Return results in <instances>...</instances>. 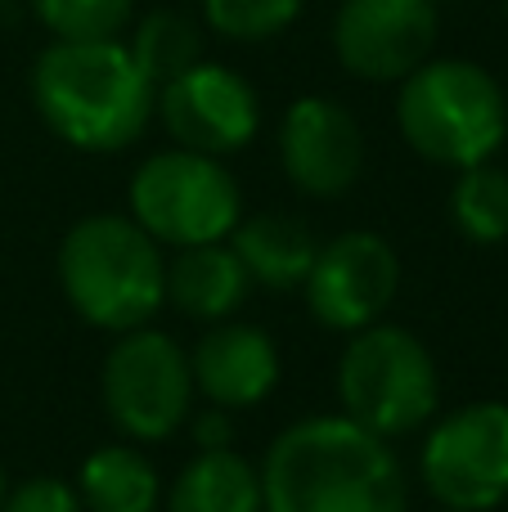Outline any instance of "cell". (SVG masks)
<instances>
[{
	"label": "cell",
	"instance_id": "1",
	"mask_svg": "<svg viewBox=\"0 0 508 512\" xmlns=\"http://www.w3.org/2000/svg\"><path fill=\"white\" fill-rule=\"evenodd\" d=\"M266 512H405L410 486L396 450L342 414L302 418L261 459Z\"/></svg>",
	"mask_w": 508,
	"mask_h": 512
},
{
	"label": "cell",
	"instance_id": "2",
	"mask_svg": "<svg viewBox=\"0 0 508 512\" xmlns=\"http://www.w3.org/2000/svg\"><path fill=\"white\" fill-rule=\"evenodd\" d=\"M32 104L63 144L81 153H117L140 140L158 90L117 41H54L32 63Z\"/></svg>",
	"mask_w": 508,
	"mask_h": 512
},
{
	"label": "cell",
	"instance_id": "3",
	"mask_svg": "<svg viewBox=\"0 0 508 512\" xmlns=\"http://www.w3.org/2000/svg\"><path fill=\"white\" fill-rule=\"evenodd\" d=\"M59 288L68 306L104 333L144 328L167 301V261L158 239L131 216L99 212L77 221L59 243Z\"/></svg>",
	"mask_w": 508,
	"mask_h": 512
},
{
	"label": "cell",
	"instance_id": "4",
	"mask_svg": "<svg viewBox=\"0 0 508 512\" xmlns=\"http://www.w3.org/2000/svg\"><path fill=\"white\" fill-rule=\"evenodd\" d=\"M401 135L437 167H477L508 135L500 81L468 59H428L401 81Z\"/></svg>",
	"mask_w": 508,
	"mask_h": 512
},
{
	"label": "cell",
	"instance_id": "5",
	"mask_svg": "<svg viewBox=\"0 0 508 512\" xmlns=\"http://www.w3.org/2000/svg\"><path fill=\"white\" fill-rule=\"evenodd\" d=\"M338 400L342 418L365 432L396 441L432 423L441 405V378L432 351L396 324H369L351 333L338 360Z\"/></svg>",
	"mask_w": 508,
	"mask_h": 512
},
{
	"label": "cell",
	"instance_id": "6",
	"mask_svg": "<svg viewBox=\"0 0 508 512\" xmlns=\"http://www.w3.org/2000/svg\"><path fill=\"white\" fill-rule=\"evenodd\" d=\"M243 198L221 158L189 149L153 153L131 176V221L171 248L221 243L243 221Z\"/></svg>",
	"mask_w": 508,
	"mask_h": 512
},
{
	"label": "cell",
	"instance_id": "7",
	"mask_svg": "<svg viewBox=\"0 0 508 512\" xmlns=\"http://www.w3.org/2000/svg\"><path fill=\"white\" fill-rule=\"evenodd\" d=\"M99 387L108 423L135 445L171 441L194 414V373L185 346L149 324L117 333L104 355Z\"/></svg>",
	"mask_w": 508,
	"mask_h": 512
},
{
	"label": "cell",
	"instance_id": "8",
	"mask_svg": "<svg viewBox=\"0 0 508 512\" xmlns=\"http://www.w3.org/2000/svg\"><path fill=\"white\" fill-rule=\"evenodd\" d=\"M428 495L450 512H491L508 499V405L477 400L437 418L419 450Z\"/></svg>",
	"mask_w": 508,
	"mask_h": 512
},
{
	"label": "cell",
	"instance_id": "9",
	"mask_svg": "<svg viewBox=\"0 0 508 512\" xmlns=\"http://www.w3.org/2000/svg\"><path fill=\"white\" fill-rule=\"evenodd\" d=\"M306 306L329 333H360L378 324L401 292V256L374 230H347L320 243L306 274Z\"/></svg>",
	"mask_w": 508,
	"mask_h": 512
},
{
	"label": "cell",
	"instance_id": "10",
	"mask_svg": "<svg viewBox=\"0 0 508 512\" xmlns=\"http://www.w3.org/2000/svg\"><path fill=\"white\" fill-rule=\"evenodd\" d=\"M153 108L162 113V126L176 140V149L207 153V158L239 153L261 122L257 90L221 63H194L189 72H180L158 90Z\"/></svg>",
	"mask_w": 508,
	"mask_h": 512
},
{
	"label": "cell",
	"instance_id": "11",
	"mask_svg": "<svg viewBox=\"0 0 508 512\" xmlns=\"http://www.w3.org/2000/svg\"><path fill=\"white\" fill-rule=\"evenodd\" d=\"M437 45L432 0H342L333 50L360 81H405Z\"/></svg>",
	"mask_w": 508,
	"mask_h": 512
},
{
	"label": "cell",
	"instance_id": "12",
	"mask_svg": "<svg viewBox=\"0 0 508 512\" xmlns=\"http://www.w3.org/2000/svg\"><path fill=\"white\" fill-rule=\"evenodd\" d=\"M279 162L306 198H342L365 171V131L338 99L306 95L284 113Z\"/></svg>",
	"mask_w": 508,
	"mask_h": 512
},
{
	"label": "cell",
	"instance_id": "13",
	"mask_svg": "<svg viewBox=\"0 0 508 512\" xmlns=\"http://www.w3.org/2000/svg\"><path fill=\"white\" fill-rule=\"evenodd\" d=\"M194 391L216 409H252L279 387V346L257 324H212L189 351Z\"/></svg>",
	"mask_w": 508,
	"mask_h": 512
},
{
	"label": "cell",
	"instance_id": "14",
	"mask_svg": "<svg viewBox=\"0 0 508 512\" xmlns=\"http://www.w3.org/2000/svg\"><path fill=\"white\" fill-rule=\"evenodd\" d=\"M248 288L252 279L239 252L225 243L180 248L176 261H167V301L198 324H225L248 301Z\"/></svg>",
	"mask_w": 508,
	"mask_h": 512
},
{
	"label": "cell",
	"instance_id": "15",
	"mask_svg": "<svg viewBox=\"0 0 508 512\" xmlns=\"http://www.w3.org/2000/svg\"><path fill=\"white\" fill-rule=\"evenodd\" d=\"M230 248L239 252L252 283H261V288H270V292H288V288H302L306 283L320 243H315L311 225L297 221V216L261 212V216H248V221L234 225Z\"/></svg>",
	"mask_w": 508,
	"mask_h": 512
},
{
	"label": "cell",
	"instance_id": "16",
	"mask_svg": "<svg viewBox=\"0 0 508 512\" xmlns=\"http://www.w3.org/2000/svg\"><path fill=\"white\" fill-rule=\"evenodd\" d=\"M167 512H266L261 472L239 450H198L171 481Z\"/></svg>",
	"mask_w": 508,
	"mask_h": 512
},
{
	"label": "cell",
	"instance_id": "17",
	"mask_svg": "<svg viewBox=\"0 0 508 512\" xmlns=\"http://www.w3.org/2000/svg\"><path fill=\"white\" fill-rule=\"evenodd\" d=\"M81 512H158L162 486L149 454L135 445H99L77 472Z\"/></svg>",
	"mask_w": 508,
	"mask_h": 512
},
{
	"label": "cell",
	"instance_id": "18",
	"mask_svg": "<svg viewBox=\"0 0 508 512\" xmlns=\"http://www.w3.org/2000/svg\"><path fill=\"white\" fill-rule=\"evenodd\" d=\"M126 50H131L135 68L144 72V81H149L153 90H162L167 81H176L180 72L203 63V36H198L194 18L158 9V14L135 23V36Z\"/></svg>",
	"mask_w": 508,
	"mask_h": 512
},
{
	"label": "cell",
	"instance_id": "19",
	"mask_svg": "<svg viewBox=\"0 0 508 512\" xmlns=\"http://www.w3.org/2000/svg\"><path fill=\"white\" fill-rule=\"evenodd\" d=\"M450 221L477 248H495L508 239V171L477 162L464 167L450 189Z\"/></svg>",
	"mask_w": 508,
	"mask_h": 512
},
{
	"label": "cell",
	"instance_id": "20",
	"mask_svg": "<svg viewBox=\"0 0 508 512\" xmlns=\"http://www.w3.org/2000/svg\"><path fill=\"white\" fill-rule=\"evenodd\" d=\"M36 18L54 41L90 45V41H117L131 23V0H32Z\"/></svg>",
	"mask_w": 508,
	"mask_h": 512
},
{
	"label": "cell",
	"instance_id": "21",
	"mask_svg": "<svg viewBox=\"0 0 508 512\" xmlns=\"http://www.w3.org/2000/svg\"><path fill=\"white\" fill-rule=\"evenodd\" d=\"M306 0H203L207 27L230 41H270L279 36Z\"/></svg>",
	"mask_w": 508,
	"mask_h": 512
},
{
	"label": "cell",
	"instance_id": "22",
	"mask_svg": "<svg viewBox=\"0 0 508 512\" xmlns=\"http://www.w3.org/2000/svg\"><path fill=\"white\" fill-rule=\"evenodd\" d=\"M0 512H81V499L63 477H27L5 490Z\"/></svg>",
	"mask_w": 508,
	"mask_h": 512
},
{
	"label": "cell",
	"instance_id": "23",
	"mask_svg": "<svg viewBox=\"0 0 508 512\" xmlns=\"http://www.w3.org/2000/svg\"><path fill=\"white\" fill-rule=\"evenodd\" d=\"M189 432H194L198 450H230L234 445V418L230 409H203V414H189Z\"/></svg>",
	"mask_w": 508,
	"mask_h": 512
},
{
	"label": "cell",
	"instance_id": "24",
	"mask_svg": "<svg viewBox=\"0 0 508 512\" xmlns=\"http://www.w3.org/2000/svg\"><path fill=\"white\" fill-rule=\"evenodd\" d=\"M5 490H9V486H5V468H0V504H5Z\"/></svg>",
	"mask_w": 508,
	"mask_h": 512
},
{
	"label": "cell",
	"instance_id": "25",
	"mask_svg": "<svg viewBox=\"0 0 508 512\" xmlns=\"http://www.w3.org/2000/svg\"><path fill=\"white\" fill-rule=\"evenodd\" d=\"M504 14H508V0H504Z\"/></svg>",
	"mask_w": 508,
	"mask_h": 512
},
{
	"label": "cell",
	"instance_id": "26",
	"mask_svg": "<svg viewBox=\"0 0 508 512\" xmlns=\"http://www.w3.org/2000/svg\"><path fill=\"white\" fill-rule=\"evenodd\" d=\"M432 5H441V0H432Z\"/></svg>",
	"mask_w": 508,
	"mask_h": 512
},
{
	"label": "cell",
	"instance_id": "27",
	"mask_svg": "<svg viewBox=\"0 0 508 512\" xmlns=\"http://www.w3.org/2000/svg\"><path fill=\"white\" fill-rule=\"evenodd\" d=\"M441 512H450V508H441Z\"/></svg>",
	"mask_w": 508,
	"mask_h": 512
}]
</instances>
